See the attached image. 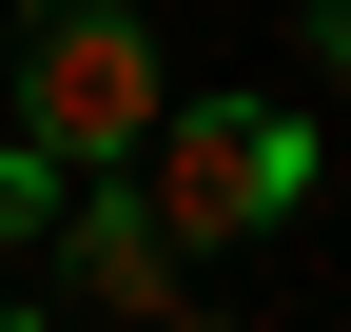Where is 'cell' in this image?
<instances>
[{
	"label": "cell",
	"instance_id": "cell-1",
	"mask_svg": "<svg viewBox=\"0 0 351 332\" xmlns=\"http://www.w3.org/2000/svg\"><path fill=\"white\" fill-rule=\"evenodd\" d=\"M156 98L176 78H156V20L137 0H39L20 20V137L59 156V176H117V156L156 137Z\"/></svg>",
	"mask_w": 351,
	"mask_h": 332
},
{
	"label": "cell",
	"instance_id": "cell-2",
	"mask_svg": "<svg viewBox=\"0 0 351 332\" xmlns=\"http://www.w3.org/2000/svg\"><path fill=\"white\" fill-rule=\"evenodd\" d=\"M137 195H156V235H274L313 195V117L293 98H156Z\"/></svg>",
	"mask_w": 351,
	"mask_h": 332
},
{
	"label": "cell",
	"instance_id": "cell-3",
	"mask_svg": "<svg viewBox=\"0 0 351 332\" xmlns=\"http://www.w3.org/2000/svg\"><path fill=\"white\" fill-rule=\"evenodd\" d=\"M59 274H78V313H176V235H156V195H59Z\"/></svg>",
	"mask_w": 351,
	"mask_h": 332
},
{
	"label": "cell",
	"instance_id": "cell-4",
	"mask_svg": "<svg viewBox=\"0 0 351 332\" xmlns=\"http://www.w3.org/2000/svg\"><path fill=\"white\" fill-rule=\"evenodd\" d=\"M59 195H78V176H59V156L20 137V117H0V235H39V215H59Z\"/></svg>",
	"mask_w": 351,
	"mask_h": 332
},
{
	"label": "cell",
	"instance_id": "cell-5",
	"mask_svg": "<svg viewBox=\"0 0 351 332\" xmlns=\"http://www.w3.org/2000/svg\"><path fill=\"white\" fill-rule=\"evenodd\" d=\"M313 59H332V117H351V0H313Z\"/></svg>",
	"mask_w": 351,
	"mask_h": 332
},
{
	"label": "cell",
	"instance_id": "cell-6",
	"mask_svg": "<svg viewBox=\"0 0 351 332\" xmlns=\"http://www.w3.org/2000/svg\"><path fill=\"white\" fill-rule=\"evenodd\" d=\"M156 332H234V313H156Z\"/></svg>",
	"mask_w": 351,
	"mask_h": 332
},
{
	"label": "cell",
	"instance_id": "cell-7",
	"mask_svg": "<svg viewBox=\"0 0 351 332\" xmlns=\"http://www.w3.org/2000/svg\"><path fill=\"white\" fill-rule=\"evenodd\" d=\"M0 332H39V313H0Z\"/></svg>",
	"mask_w": 351,
	"mask_h": 332
}]
</instances>
